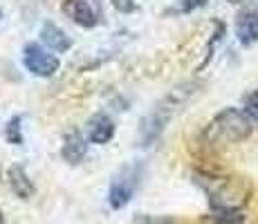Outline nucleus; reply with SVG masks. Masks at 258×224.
Wrapping results in <instances>:
<instances>
[{"instance_id": "2eb2a0df", "label": "nucleus", "mask_w": 258, "mask_h": 224, "mask_svg": "<svg viewBox=\"0 0 258 224\" xmlns=\"http://www.w3.org/2000/svg\"><path fill=\"white\" fill-rule=\"evenodd\" d=\"M135 224H180V222H177L175 217H168V215H157V217L142 215V217H137Z\"/></svg>"}, {"instance_id": "f8f14e48", "label": "nucleus", "mask_w": 258, "mask_h": 224, "mask_svg": "<svg viewBox=\"0 0 258 224\" xmlns=\"http://www.w3.org/2000/svg\"><path fill=\"white\" fill-rule=\"evenodd\" d=\"M23 117L21 114H16V117H12L7 121V126H5V139H7L9 143H14V146H21L23 143Z\"/></svg>"}, {"instance_id": "6e6552de", "label": "nucleus", "mask_w": 258, "mask_h": 224, "mask_svg": "<svg viewBox=\"0 0 258 224\" xmlns=\"http://www.w3.org/2000/svg\"><path fill=\"white\" fill-rule=\"evenodd\" d=\"M88 155V139L83 137L81 130H70L63 137V146H61V157L63 162H68L70 166L83 162V157Z\"/></svg>"}, {"instance_id": "f3484780", "label": "nucleus", "mask_w": 258, "mask_h": 224, "mask_svg": "<svg viewBox=\"0 0 258 224\" xmlns=\"http://www.w3.org/2000/svg\"><path fill=\"white\" fill-rule=\"evenodd\" d=\"M0 224H5V215H3V211H0Z\"/></svg>"}, {"instance_id": "a211bd4d", "label": "nucleus", "mask_w": 258, "mask_h": 224, "mask_svg": "<svg viewBox=\"0 0 258 224\" xmlns=\"http://www.w3.org/2000/svg\"><path fill=\"white\" fill-rule=\"evenodd\" d=\"M0 18H3V12H0Z\"/></svg>"}, {"instance_id": "1a4fd4ad", "label": "nucleus", "mask_w": 258, "mask_h": 224, "mask_svg": "<svg viewBox=\"0 0 258 224\" xmlns=\"http://www.w3.org/2000/svg\"><path fill=\"white\" fill-rule=\"evenodd\" d=\"M7 184L18 200H32L34 193H36V186H34V182L29 179L27 171H25L23 166H18V164L7 168Z\"/></svg>"}, {"instance_id": "4468645a", "label": "nucleus", "mask_w": 258, "mask_h": 224, "mask_svg": "<svg viewBox=\"0 0 258 224\" xmlns=\"http://www.w3.org/2000/svg\"><path fill=\"white\" fill-rule=\"evenodd\" d=\"M205 3L207 0H177L175 7H171L166 14H191V12H196V9L205 7Z\"/></svg>"}, {"instance_id": "dca6fc26", "label": "nucleus", "mask_w": 258, "mask_h": 224, "mask_svg": "<svg viewBox=\"0 0 258 224\" xmlns=\"http://www.w3.org/2000/svg\"><path fill=\"white\" fill-rule=\"evenodd\" d=\"M112 7L121 14H133L137 12V0H110Z\"/></svg>"}, {"instance_id": "6ab92c4d", "label": "nucleus", "mask_w": 258, "mask_h": 224, "mask_svg": "<svg viewBox=\"0 0 258 224\" xmlns=\"http://www.w3.org/2000/svg\"><path fill=\"white\" fill-rule=\"evenodd\" d=\"M231 3H234V0H231Z\"/></svg>"}, {"instance_id": "f03ea898", "label": "nucleus", "mask_w": 258, "mask_h": 224, "mask_svg": "<svg viewBox=\"0 0 258 224\" xmlns=\"http://www.w3.org/2000/svg\"><path fill=\"white\" fill-rule=\"evenodd\" d=\"M254 132V123L245 114L242 108H225L207 123L205 134L211 141L222 143H242L251 137Z\"/></svg>"}, {"instance_id": "7ed1b4c3", "label": "nucleus", "mask_w": 258, "mask_h": 224, "mask_svg": "<svg viewBox=\"0 0 258 224\" xmlns=\"http://www.w3.org/2000/svg\"><path fill=\"white\" fill-rule=\"evenodd\" d=\"M140 182H142V164L133 162V164H123L119 168L110 182V188H108V204H110L112 211L126 208L131 204L135 191L140 188Z\"/></svg>"}, {"instance_id": "39448f33", "label": "nucleus", "mask_w": 258, "mask_h": 224, "mask_svg": "<svg viewBox=\"0 0 258 224\" xmlns=\"http://www.w3.org/2000/svg\"><path fill=\"white\" fill-rule=\"evenodd\" d=\"M63 14L83 29H94L103 23L101 0H63Z\"/></svg>"}, {"instance_id": "20e7f679", "label": "nucleus", "mask_w": 258, "mask_h": 224, "mask_svg": "<svg viewBox=\"0 0 258 224\" xmlns=\"http://www.w3.org/2000/svg\"><path fill=\"white\" fill-rule=\"evenodd\" d=\"M23 65L29 74L38 79H49L58 72L61 61L56 54H52L47 47H43L41 43H27L23 49Z\"/></svg>"}, {"instance_id": "423d86ee", "label": "nucleus", "mask_w": 258, "mask_h": 224, "mask_svg": "<svg viewBox=\"0 0 258 224\" xmlns=\"http://www.w3.org/2000/svg\"><path fill=\"white\" fill-rule=\"evenodd\" d=\"M86 134L88 141L97 143V146H106L112 137H115V121L108 117L106 112H97L88 119L86 123Z\"/></svg>"}, {"instance_id": "ddd939ff", "label": "nucleus", "mask_w": 258, "mask_h": 224, "mask_svg": "<svg viewBox=\"0 0 258 224\" xmlns=\"http://www.w3.org/2000/svg\"><path fill=\"white\" fill-rule=\"evenodd\" d=\"M242 110H245V114L251 119V123L258 128V90H254V92H249L245 97V101H242Z\"/></svg>"}, {"instance_id": "9d476101", "label": "nucleus", "mask_w": 258, "mask_h": 224, "mask_svg": "<svg viewBox=\"0 0 258 224\" xmlns=\"http://www.w3.org/2000/svg\"><path fill=\"white\" fill-rule=\"evenodd\" d=\"M41 41L47 49H54V52L63 54V52H70L72 49V38L63 32L58 25H54L52 21L43 23L41 27Z\"/></svg>"}, {"instance_id": "9b49d317", "label": "nucleus", "mask_w": 258, "mask_h": 224, "mask_svg": "<svg viewBox=\"0 0 258 224\" xmlns=\"http://www.w3.org/2000/svg\"><path fill=\"white\" fill-rule=\"evenodd\" d=\"M247 215L240 206H218L211 211L213 224H245Z\"/></svg>"}, {"instance_id": "f257e3e1", "label": "nucleus", "mask_w": 258, "mask_h": 224, "mask_svg": "<svg viewBox=\"0 0 258 224\" xmlns=\"http://www.w3.org/2000/svg\"><path fill=\"white\" fill-rule=\"evenodd\" d=\"M198 88H200V83H184V86H177L175 90H171V92L142 119L140 132H137V146L140 148L155 146L162 139V134H164L168 121H171L177 112L184 110L186 103L200 92Z\"/></svg>"}, {"instance_id": "0eeeda50", "label": "nucleus", "mask_w": 258, "mask_h": 224, "mask_svg": "<svg viewBox=\"0 0 258 224\" xmlns=\"http://www.w3.org/2000/svg\"><path fill=\"white\" fill-rule=\"evenodd\" d=\"M236 36L238 43L251 47L258 43V7H249L238 14L236 18Z\"/></svg>"}]
</instances>
